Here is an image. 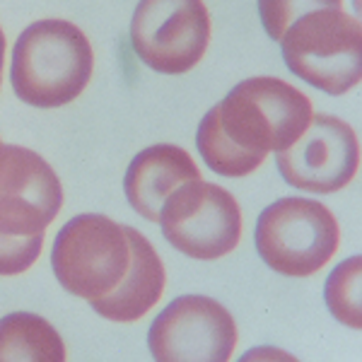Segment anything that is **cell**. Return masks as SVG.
<instances>
[{
    "mask_svg": "<svg viewBox=\"0 0 362 362\" xmlns=\"http://www.w3.org/2000/svg\"><path fill=\"white\" fill-rule=\"evenodd\" d=\"M312 102L280 78H247L203 116L196 148L210 172L227 179L254 174L271 153H283L305 133Z\"/></svg>",
    "mask_w": 362,
    "mask_h": 362,
    "instance_id": "6da1fadb",
    "label": "cell"
},
{
    "mask_svg": "<svg viewBox=\"0 0 362 362\" xmlns=\"http://www.w3.org/2000/svg\"><path fill=\"white\" fill-rule=\"evenodd\" d=\"M95 73L90 39L70 20L32 22L15 39L10 85L34 109H61L87 90Z\"/></svg>",
    "mask_w": 362,
    "mask_h": 362,
    "instance_id": "7a4b0ae2",
    "label": "cell"
},
{
    "mask_svg": "<svg viewBox=\"0 0 362 362\" xmlns=\"http://www.w3.org/2000/svg\"><path fill=\"white\" fill-rule=\"evenodd\" d=\"M288 70L331 97L353 90L362 78V27L343 8L302 15L280 39Z\"/></svg>",
    "mask_w": 362,
    "mask_h": 362,
    "instance_id": "3957f363",
    "label": "cell"
},
{
    "mask_svg": "<svg viewBox=\"0 0 362 362\" xmlns=\"http://www.w3.org/2000/svg\"><path fill=\"white\" fill-rule=\"evenodd\" d=\"M131 266L128 225L99 213L70 218L54 239L51 271L61 288L80 300H99L124 280Z\"/></svg>",
    "mask_w": 362,
    "mask_h": 362,
    "instance_id": "277c9868",
    "label": "cell"
},
{
    "mask_svg": "<svg viewBox=\"0 0 362 362\" xmlns=\"http://www.w3.org/2000/svg\"><path fill=\"white\" fill-rule=\"evenodd\" d=\"M254 242L271 271L288 278H307L334 259L341 244V227L324 203L288 196L259 215Z\"/></svg>",
    "mask_w": 362,
    "mask_h": 362,
    "instance_id": "5b68a950",
    "label": "cell"
},
{
    "mask_svg": "<svg viewBox=\"0 0 362 362\" xmlns=\"http://www.w3.org/2000/svg\"><path fill=\"white\" fill-rule=\"evenodd\" d=\"M157 225L184 256L215 261L237 249L242 239V210L230 191L198 177L184 181L167 196Z\"/></svg>",
    "mask_w": 362,
    "mask_h": 362,
    "instance_id": "8992f818",
    "label": "cell"
},
{
    "mask_svg": "<svg viewBox=\"0 0 362 362\" xmlns=\"http://www.w3.org/2000/svg\"><path fill=\"white\" fill-rule=\"evenodd\" d=\"M210 15L203 0H140L131 20V46L150 70L184 75L206 56Z\"/></svg>",
    "mask_w": 362,
    "mask_h": 362,
    "instance_id": "52a82bcc",
    "label": "cell"
},
{
    "mask_svg": "<svg viewBox=\"0 0 362 362\" xmlns=\"http://www.w3.org/2000/svg\"><path fill=\"white\" fill-rule=\"evenodd\" d=\"M148 348L160 362H225L237 348V324L213 297L181 295L157 314Z\"/></svg>",
    "mask_w": 362,
    "mask_h": 362,
    "instance_id": "ba28073f",
    "label": "cell"
},
{
    "mask_svg": "<svg viewBox=\"0 0 362 362\" xmlns=\"http://www.w3.org/2000/svg\"><path fill=\"white\" fill-rule=\"evenodd\" d=\"M276 165L285 184L305 194H336L355 179L360 167V145L353 126L331 114H314L300 138Z\"/></svg>",
    "mask_w": 362,
    "mask_h": 362,
    "instance_id": "9c48e42d",
    "label": "cell"
},
{
    "mask_svg": "<svg viewBox=\"0 0 362 362\" xmlns=\"http://www.w3.org/2000/svg\"><path fill=\"white\" fill-rule=\"evenodd\" d=\"M63 206V186L39 153L0 140V235H44Z\"/></svg>",
    "mask_w": 362,
    "mask_h": 362,
    "instance_id": "30bf717a",
    "label": "cell"
},
{
    "mask_svg": "<svg viewBox=\"0 0 362 362\" xmlns=\"http://www.w3.org/2000/svg\"><path fill=\"white\" fill-rule=\"evenodd\" d=\"M194 157L179 145L157 143L140 150L124 174L126 201L148 223H157L160 208L177 186L198 179Z\"/></svg>",
    "mask_w": 362,
    "mask_h": 362,
    "instance_id": "8fae6325",
    "label": "cell"
},
{
    "mask_svg": "<svg viewBox=\"0 0 362 362\" xmlns=\"http://www.w3.org/2000/svg\"><path fill=\"white\" fill-rule=\"evenodd\" d=\"M131 239V266L124 280L109 295L92 300L90 307L99 317L114 321V324H133L160 302L167 285L165 264L157 256L153 244L148 242L136 227H128Z\"/></svg>",
    "mask_w": 362,
    "mask_h": 362,
    "instance_id": "7c38bea8",
    "label": "cell"
},
{
    "mask_svg": "<svg viewBox=\"0 0 362 362\" xmlns=\"http://www.w3.org/2000/svg\"><path fill=\"white\" fill-rule=\"evenodd\" d=\"M66 358V343L44 317L13 312L0 319V362H63Z\"/></svg>",
    "mask_w": 362,
    "mask_h": 362,
    "instance_id": "4fadbf2b",
    "label": "cell"
},
{
    "mask_svg": "<svg viewBox=\"0 0 362 362\" xmlns=\"http://www.w3.org/2000/svg\"><path fill=\"white\" fill-rule=\"evenodd\" d=\"M362 259L350 256L338 264L324 285V302L336 321L348 329H362V297H360Z\"/></svg>",
    "mask_w": 362,
    "mask_h": 362,
    "instance_id": "5bb4252c",
    "label": "cell"
},
{
    "mask_svg": "<svg viewBox=\"0 0 362 362\" xmlns=\"http://www.w3.org/2000/svg\"><path fill=\"white\" fill-rule=\"evenodd\" d=\"M324 8H343V0H259V17L268 39L280 42L295 20Z\"/></svg>",
    "mask_w": 362,
    "mask_h": 362,
    "instance_id": "9a60e30c",
    "label": "cell"
},
{
    "mask_svg": "<svg viewBox=\"0 0 362 362\" xmlns=\"http://www.w3.org/2000/svg\"><path fill=\"white\" fill-rule=\"evenodd\" d=\"M44 249V235H0V276H20L29 271Z\"/></svg>",
    "mask_w": 362,
    "mask_h": 362,
    "instance_id": "2e32d148",
    "label": "cell"
},
{
    "mask_svg": "<svg viewBox=\"0 0 362 362\" xmlns=\"http://www.w3.org/2000/svg\"><path fill=\"white\" fill-rule=\"evenodd\" d=\"M5 34L3 29H0V85H3V68H5Z\"/></svg>",
    "mask_w": 362,
    "mask_h": 362,
    "instance_id": "e0dca14e",
    "label": "cell"
}]
</instances>
